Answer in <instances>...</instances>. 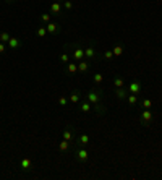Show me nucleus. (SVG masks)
Returning a JSON list of instances; mask_svg holds the SVG:
<instances>
[{
	"mask_svg": "<svg viewBox=\"0 0 162 180\" xmlns=\"http://www.w3.org/2000/svg\"><path fill=\"white\" fill-rule=\"evenodd\" d=\"M86 101H89L94 106H97L99 102H101V91H97V89H94V91H88L86 93Z\"/></svg>",
	"mask_w": 162,
	"mask_h": 180,
	"instance_id": "1",
	"label": "nucleus"
},
{
	"mask_svg": "<svg viewBox=\"0 0 162 180\" xmlns=\"http://www.w3.org/2000/svg\"><path fill=\"white\" fill-rule=\"evenodd\" d=\"M141 91H143V84H141V81H138V80L131 81L130 86H128V93H131V94H138Z\"/></svg>",
	"mask_w": 162,
	"mask_h": 180,
	"instance_id": "2",
	"label": "nucleus"
},
{
	"mask_svg": "<svg viewBox=\"0 0 162 180\" xmlns=\"http://www.w3.org/2000/svg\"><path fill=\"white\" fill-rule=\"evenodd\" d=\"M73 59L76 62H79V60L84 59V49H81L78 46H73Z\"/></svg>",
	"mask_w": 162,
	"mask_h": 180,
	"instance_id": "3",
	"label": "nucleus"
},
{
	"mask_svg": "<svg viewBox=\"0 0 162 180\" xmlns=\"http://www.w3.org/2000/svg\"><path fill=\"white\" fill-rule=\"evenodd\" d=\"M88 158H89V153L81 146V149H78V153H76V159H78L79 162H86Z\"/></svg>",
	"mask_w": 162,
	"mask_h": 180,
	"instance_id": "4",
	"label": "nucleus"
},
{
	"mask_svg": "<svg viewBox=\"0 0 162 180\" xmlns=\"http://www.w3.org/2000/svg\"><path fill=\"white\" fill-rule=\"evenodd\" d=\"M151 120H152V112L149 110V109H144V110H143V114H141V124L147 125Z\"/></svg>",
	"mask_w": 162,
	"mask_h": 180,
	"instance_id": "5",
	"label": "nucleus"
},
{
	"mask_svg": "<svg viewBox=\"0 0 162 180\" xmlns=\"http://www.w3.org/2000/svg\"><path fill=\"white\" fill-rule=\"evenodd\" d=\"M84 57H86L88 60H93V59H96V57H97V52H96V49H94L93 46H88L86 49H84Z\"/></svg>",
	"mask_w": 162,
	"mask_h": 180,
	"instance_id": "6",
	"label": "nucleus"
},
{
	"mask_svg": "<svg viewBox=\"0 0 162 180\" xmlns=\"http://www.w3.org/2000/svg\"><path fill=\"white\" fill-rule=\"evenodd\" d=\"M46 29H47V32L49 34H57V32L60 31V26L57 25V23H47V26H46Z\"/></svg>",
	"mask_w": 162,
	"mask_h": 180,
	"instance_id": "7",
	"label": "nucleus"
},
{
	"mask_svg": "<svg viewBox=\"0 0 162 180\" xmlns=\"http://www.w3.org/2000/svg\"><path fill=\"white\" fill-rule=\"evenodd\" d=\"M7 44H8V49L15 50V49H18V47H21V41L18 39V37H10V41H8Z\"/></svg>",
	"mask_w": 162,
	"mask_h": 180,
	"instance_id": "8",
	"label": "nucleus"
},
{
	"mask_svg": "<svg viewBox=\"0 0 162 180\" xmlns=\"http://www.w3.org/2000/svg\"><path fill=\"white\" fill-rule=\"evenodd\" d=\"M50 13L52 15H62V5H60L59 0H55V2L50 5Z\"/></svg>",
	"mask_w": 162,
	"mask_h": 180,
	"instance_id": "9",
	"label": "nucleus"
},
{
	"mask_svg": "<svg viewBox=\"0 0 162 180\" xmlns=\"http://www.w3.org/2000/svg\"><path fill=\"white\" fill-rule=\"evenodd\" d=\"M76 63H78V72H81V73H86L89 70V60H79Z\"/></svg>",
	"mask_w": 162,
	"mask_h": 180,
	"instance_id": "10",
	"label": "nucleus"
},
{
	"mask_svg": "<svg viewBox=\"0 0 162 180\" xmlns=\"http://www.w3.org/2000/svg\"><path fill=\"white\" fill-rule=\"evenodd\" d=\"M91 109H93V104L89 102V101H83V102L79 104V110H81V112H84V114L91 112Z\"/></svg>",
	"mask_w": 162,
	"mask_h": 180,
	"instance_id": "11",
	"label": "nucleus"
},
{
	"mask_svg": "<svg viewBox=\"0 0 162 180\" xmlns=\"http://www.w3.org/2000/svg\"><path fill=\"white\" fill-rule=\"evenodd\" d=\"M76 72H78V63H75V62H68V63H66V73H68V75H75Z\"/></svg>",
	"mask_w": 162,
	"mask_h": 180,
	"instance_id": "12",
	"label": "nucleus"
},
{
	"mask_svg": "<svg viewBox=\"0 0 162 180\" xmlns=\"http://www.w3.org/2000/svg\"><path fill=\"white\" fill-rule=\"evenodd\" d=\"M70 143L71 141H68V140H62L59 143V151L60 153H66V151L70 149Z\"/></svg>",
	"mask_w": 162,
	"mask_h": 180,
	"instance_id": "13",
	"label": "nucleus"
},
{
	"mask_svg": "<svg viewBox=\"0 0 162 180\" xmlns=\"http://www.w3.org/2000/svg\"><path fill=\"white\" fill-rule=\"evenodd\" d=\"M115 96H117V99H127V96H128V89H125V88H117V91H115Z\"/></svg>",
	"mask_w": 162,
	"mask_h": 180,
	"instance_id": "14",
	"label": "nucleus"
},
{
	"mask_svg": "<svg viewBox=\"0 0 162 180\" xmlns=\"http://www.w3.org/2000/svg\"><path fill=\"white\" fill-rule=\"evenodd\" d=\"M31 165H32V162H31L29 158H23L21 159V169L23 170H26V172H28V170H31Z\"/></svg>",
	"mask_w": 162,
	"mask_h": 180,
	"instance_id": "15",
	"label": "nucleus"
},
{
	"mask_svg": "<svg viewBox=\"0 0 162 180\" xmlns=\"http://www.w3.org/2000/svg\"><path fill=\"white\" fill-rule=\"evenodd\" d=\"M79 99H81V93H79V91H73L68 101H70L71 104H79Z\"/></svg>",
	"mask_w": 162,
	"mask_h": 180,
	"instance_id": "16",
	"label": "nucleus"
},
{
	"mask_svg": "<svg viewBox=\"0 0 162 180\" xmlns=\"http://www.w3.org/2000/svg\"><path fill=\"white\" fill-rule=\"evenodd\" d=\"M127 102L128 104H130V106L133 107V106H136V104H138V97H136V94H128V96H127Z\"/></svg>",
	"mask_w": 162,
	"mask_h": 180,
	"instance_id": "17",
	"label": "nucleus"
},
{
	"mask_svg": "<svg viewBox=\"0 0 162 180\" xmlns=\"http://www.w3.org/2000/svg\"><path fill=\"white\" fill-rule=\"evenodd\" d=\"M89 143V136L88 135H81L79 138H78V144L79 146H86Z\"/></svg>",
	"mask_w": 162,
	"mask_h": 180,
	"instance_id": "18",
	"label": "nucleus"
},
{
	"mask_svg": "<svg viewBox=\"0 0 162 180\" xmlns=\"http://www.w3.org/2000/svg\"><path fill=\"white\" fill-rule=\"evenodd\" d=\"M10 34H8L7 31H3V32H0V42H3V44H5V42H8L10 41Z\"/></svg>",
	"mask_w": 162,
	"mask_h": 180,
	"instance_id": "19",
	"label": "nucleus"
},
{
	"mask_svg": "<svg viewBox=\"0 0 162 180\" xmlns=\"http://www.w3.org/2000/svg\"><path fill=\"white\" fill-rule=\"evenodd\" d=\"M112 52H113V57H120L122 54H123V47L122 46H115L112 49Z\"/></svg>",
	"mask_w": 162,
	"mask_h": 180,
	"instance_id": "20",
	"label": "nucleus"
},
{
	"mask_svg": "<svg viewBox=\"0 0 162 180\" xmlns=\"http://www.w3.org/2000/svg\"><path fill=\"white\" fill-rule=\"evenodd\" d=\"M63 140H68V141H73V131H71L70 128H66L63 131Z\"/></svg>",
	"mask_w": 162,
	"mask_h": 180,
	"instance_id": "21",
	"label": "nucleus"
},
{
	"mask_svg": "<svg viewBox=\"0 0 162 180\" xmlns=\"http://www.w3.org/2000/svg\"><path fill=\"white\" fill-rule=\"evenodd\" d=\"M113 84H115V88H123V84H125V81H123V78H120V76H115V78H113Z\"/></svg>",
	"mask_w": 162,
	"mask_h": 180,
	"instance_id": "22",
	"label": "nucleus"
},
{
	"mask_svg": "<svg viewBox=\"0 0 162 180\" xmlns=\"http://www.w3.org/2000/svg\"><path fill=\"white\" fill-rule=\"evenodd\" d=\"M47 34H49V32H47L46 26H41L39 29H37V36H39V37H46Z\"/></svg>",
	"mask_w": 162,
	"mask_h": 180,
	"instance_id": "23",
	"label": "nucleus"
},
{
	"mask_svg": "<svg viewBox=\"0 0 162 180\" xmlns=\"http://www.w3.org/2000/svg\"><path fill=\"white\" fill-rule=\"evenodd\" d=\"M93 80H94V83H96V84H101L102 80H104V76H102V73H96V75L93 76Z\"/></svg>",
	"mask_w": 162,
	"mask_h": 180,
	"instance_id": "24",
	"label": "nucleus"
},
{
	"mask_svg": "<svg viewBox=\"0 0 162 180\" xmlns=\"http://www.w3.org/2000/svg\"><path fill=\"white\" fill-rule=\"evenodd\" d=\"M41 21L46 23V25H47V23H50V13H42V15H41Z\"/></svg>",
	"mask_w": 162,
	"mask_h": 180,
	"instance_id": "25",
	"label": "nucleus"
},
{
	"mask_svg": "<svg viewBox=\"0 0 162 180\" xmlns=\"http://www.w3.org/2000/svg\"><path fill=\"white\" fill-rule=\"evenodd\" d=\"M141 106H143V109H151V106H152V101H151V99H144Z\"/></svg>",
	"mask_w": 162,
	"mask_h": 180,
	"instance_id": "26",
	"label": "nucleus"
},
{
	"mask_svg": "<svg viewBox=\"0 0 162 180\" xmlns=\"http://www.w3.org/2000/svg\"><path fill=\"white\" fill-rule=\"evenodd\" d=\"M59 104H60L62 107H65L66 104H68V99H66L65 96H60V97H59Z\"/></svg>",
	"mask_w": 162,
	"mask_h": 180,
	"instance_id": "27",
	"label": "nucleus"
},
{
	"mask_svg": "<svg viewBox=\"0 0 162 180\" xmlns=\"http://www.w3.org/2000/svg\"><path fill=\"white\" fill-rule=\"evenodd\" d=\"M60 62H62V63H65V65L68 63V62H70V59H68V54H62V55H60Z\"/></svg>",
	"mask_w": 162,
	"mask_h": 180,
	"instance_id": "28",
	"label": "nucleus"
},
{
	"mask_svg": "<svg viewBox=\"0 0 162 180\" xmlns=\"http://www.w3.org/2000/svg\"><path fill=\"white\" fill-rule=\"evenodd\" d=\"M104 59H107V60H112V59H113V52H112V50H107V52H104Z\"/></svg>",
	"mask_w": 162,
	"mask_h": 180,
	"instance_id": "29",
	"label": "nucleus"
},
{
	"mask_svg": "<svg viewBox=\"0 0 162 180\" xmlns=\"http://www.w3.org/2000/svg\"><path fill=\"white\" fill-rule=\"evenodd\" d=\"M63 7H65V10H71V8H73V3H71L70 0H65V2H63Z\"/></svg>",
	"mask_w": 162,
	"mask_h": 180,
	"instance_id": "30",
	"label": "nucleus"
},
{
	"mask_svg": "<svg viewBox=\"0 0 162 180\" xmlns=\"http://www.w3.org/2000/svg\"><path fill=\"white\" fill-rule=\"evenodd\" d=\"M5 52H7L5 44H3V42H0V54H5Z\"/></svg>",
	"mask_w": 162,
	"mask_h": 180,
	"instance_id": "31",
	"label": "nucleus"
},
{
	"mask_svg": "<svg viewBox=\"0 0 162 180\" xmlns=\"http://www.w3.org/2000/svg\"><path fill=\"white\" fill-rule=\"evenodd\" d=\"M0 86H2V80H0Z\"/></svg>",
	"mask_w": 162,
	"mask_h": 180,
	"instance_id": "32",
	"label": "nucleus"
},
{
	"mask_svg": "<svg viewBox=\"0 0 162 180\" xmlns=\"http://www.w3.org/2000/svg\"><path fill=\"white\" fill-rule=\"evenodd\" d=\"M7 2H13V0H7Z\"/></svg>",
	"mask_w": 162,
	"mask_h": 180,
	"instance_id": "33",
	"label": "nucleus"
},
{
	"mask_svg": "<svg viewBox=\"0 0 162 180\" xmlns=\"http://www.w3.org/2000/svg\"><path fill=\"white\" fill-rule=\"evenodd\" d=\"M160 60H162V57H160Z\"/></svg>",
	"mask_w": 162,
	"mask_h": 180,
	"instance_id": "34",
	"label": "nucleus"
}]
</instances>
